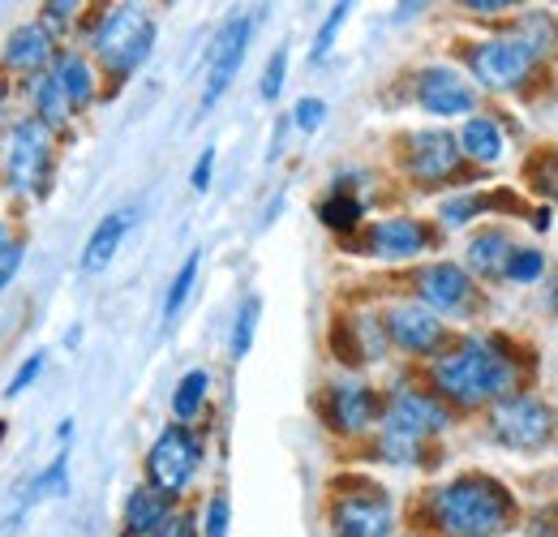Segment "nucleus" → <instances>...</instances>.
Listing matches in <instances>:
<instances>
[{
  "label": "nucleus",
  "instance_id": "obj_1",
  "mask_svg": "<svg viewBox=\"0 0 558 537\" xmlns=\"http://www.w3.org/2000/svg\"><path fill=\"white\" fill-rule=\"evenodd\" d=\"M429 379H434V396L438 401L477 408V404H494L502 396H511L520 370H515V357H511V348L502 339L473 336L464 344H456L451 353L434 357Z\"/></svg>",
  "mask_w": 558,
  "mask_h": 537
},
{
  "label": "nucleus",
  "instance_id": "obj_2",
  "mask_svg": "<svg viewBox=\"0 0 558 537\" xmlns=\"http://www.w3.org/2000/svg\"><path fill=\"white\" fill-rule=\"evenodd\" d=\"M429 516L447 537H502L515 525V499L486 473H464L429 494Z\"/></svg>",
  "mask_w": 558,
  "mask_h": 537
},
{
  "label": "nucleus",
  "instance_id": "obj_3",
  "mask_svg": "<svg viewBox=\"0 0 558 537\" xmlns=\"http://www.w3.org/2000/svg\"><path fill=\"white\" fill-rule=\"evenodd\" d=\"M155 35H159V26L142 4H112L108 13H99V22L90 31V57L99 61L108 77L125 82L150 57Z\"/></svg>",
  "mask_w": 558,
  "mask_h": 537
},
{
  "label": "nucleus",
  "instance_id": "obj_4",
  "mask_svg": "<svg viewBox=\"0 0 558 537\" xmlns=\"http://www.w3.org/2000/svg\"><path fill=\"white\" fill-rule=\"evenodd\" d=\"M52 172H57V134L44 121L22 117L9 130V146H4V181H9V190L17 199H48Z\"/></svg>",
  "mask_w": 558,
  "mask_h": 537
},
{
  "label": "nucleus",
  "instance_id": "obj_5",
  "mask_svg": "<svg viewBox=\"0 0 558 537\" xmlns=\"http://www.w3.org/2000/svg\"><path fill=\"white\" fill-rule=\"evenodd\" d=\"M198 469H203V434L181 421L163 426L146 452V486L168 499H181L190 490V481L198 477Z\"/></svg>",
  "mask_w": 558,
  "mask_h": 537
},
{
  "label": "nucleus",
  "instance_id": "obj_6",
  "mask_svg": "<svg viewBox=\"0 0 558 537\" xmlns=\"http://www.w3.org/2000/svg\"><path fill=\"white\" fill-rule=\"evenodd\" d=\"M489 434L507 452H542L555 434V408L537 396H502L489 408Z\"/></svg>",
  "mask_w": 558,
  "mask_h": 537
},
{
  "label": "nucleus",
  "instance_id": "obj_7",
  "mask_svg": "<svg viewBox=\"0 0 558 537\" xmlns=\"http://www.w3.org/2000/svg\"><path fill=\"white\" fill-rule=\"evenodd\" d=\"M447 426H451V408L438 401L434 392H421V387H396L387 396V404H383V417H378L383 434L417 443V448H425Z\"/></svg>",
  "mask_w": 558,
  "mask_h": 537
},
{
  "label": "nucleus",
  "instance_id": "obj_8",
  "mask_svg": "<svg viewBox=\"0 0 558 537\" xmlns=\"http://www.w3.org/2000/svg\"><path fill=\"white\" fill-rule=\"evenodd\" d=\"M533 69H537V57L520 35H494L469 48V73L477 77L482 91H498V95L520 91Z\"/></svg>",
  "mask_w": 558,
  "mask_h": 537
},
{
  "label": "nucleus",
  "instance_id": "obj_9",
  "mask_svg": "<svg viewBox=\"0 0 558 537\" xmlns=\"http://www.w3.org/2000/svg\"><path fill=\"white\" fill-rule=\"evenodd\" d=\"M425 250H434V228L417 215L374 219L356 241V254H369L383 263H409V259H421Z\"/></svg>",
  "mask_w": 558,
  "mask_h": 537
},
{
  "label": "nucleus",
  "instance_id": "obj_10",
  "mask_svg": "<svg viewBox=\"0 0 558 537\" xmlns=\"http://www.w3.org/2000/svg\"><path fill=\"white\" fill-rule=\"evenodd\" d=\"M331 537H396V503L378 486L344 490L331 503Z\"/></svg>",
  "mask_w": 558,
  "mask_h": 537
},
{
  "label": "nucleus",
  "instance_id": "obj_11",
  "mask_svg": "<svg viewBox=\"0 0 558 537\" xmlns=\"http://www.w3.org/2000/svg\"><path fill=\"white\" fill-rule=\"evenodd\" d=\"M464 155H460V142L447 134V130H417V134L404 138V172L434 190L442 181H451L460 172Z\"/></svg>",
  "mask_w": 558,
  "mask_h": 537
},
{
  "label": "nucleus",
  "instance_id": "obj_12",
  "mask_svg": "<svg viewBox=\"0 0 558 537\" xmlns=\"http://www.w3.org/2000/svg\"><path fill=\"white\" fill-rule=\"evenodd\" d=\"M378 323H383L387 344L400 348V353H409V357H429V353H438L442 339H447L442 319L429 314L421 301H396V306H387V314H383Z\"/></svg>",
  "mask_w": 558,
  "mask_h": 537
},
{
  "label": "nucleus",
  "instance_id": "obj_13",
  "mask_svg": "<svg viewBox=\"0 0 558 537\" xmlns=\"http://www.w3.org/2000/svg\"><path fill=\"white\" fill-rule=\"evenodd\" d=\"M250 35H254V17L250 13H236L223 22V31L215 35V48H210V69H207V86H203V112H210L223 91L232 86V77L245 65V52H250Z\"/></svg>",
  "mask_w": 558,
  "mask_h": 537
},
{
  "label": "nucleus",
  "instance_id": "obj_14",
  "mask_svg": "<svg viewBox=\"0 0 558 537\" xmlns=\"http://www.w3.org/2000/svg\"><path fill=\"white\" fill-rule=\"evenodd\" d=\"M417 108L451 121V117H469L477 112V86L451 65H429L417 73Z\"/></svg>",
  "mask_w": 558,
  "mask_h": 537
},
{
  "label": "nucleus",
  "instance_id": "obj_15",
  "mask_svg": "<svg viewBox=\"0 0 558 537\" xmlns=\"http://www.w3.org/2000/svg\"><path fill=\"white\" fill-rule=\"evenodd\" d=\"M323 417H327V426H331L336 434L356 439V434H365V430L378 426L383 401H378V392H374L369 383H361V379H340V383L327 387Z\"/></svg>",
  "mask_w": 558,
  "mask_h": 537
},
{
  "label": "nucleus",
  "instance_id": "obj_16",
  "mask_svg": "<svg viewBox=\"0 0 558 537\" xmlns=\"http://www.w3.org/2000/svg\"><path fill=\"white\" fill-rule=\"evenodd\" d=\"M417 301L429 310V314H464L473 306V275L460 267V263H429V267L417 271Z\"/></svg>",
  "mask_w": 558,
  "mask_h": 537
},
{
  "label": "nucleus",
  "instance_id": "obj_17",
  "mask_svg": "<svg viewBox=\"0 0 558 537\" xmlns=\"http://www.w3.org/2000/svg\"><path fill=\"white\" fill-rule=\"evenodd\" d=\"M0 61H4L9 73H31L35 77V73H44V69L57 61V35L44 22H26V26H17L9 35Z\"/></svg>",
  "mask_w": 558,
  "mask_h": 537
},
{
  "label": "nucleus",
  "instance_id": "obj_18",
  "mask_svg": "<svg viewBox=\"0 0 558 537\" xmlns=\"http://www.w3.org/2000/svg\"><path fill=\"white\" fill-rule=\"evenodd\" d=\"M130 228H134V211H130V206H121V211H108V215L95 224V232L86 237L77 267L86 271V275H99V271H108V267H112V259L121 254V246H125Z\"/></svg>",
  "mask_w": 558,
  "mask_h": 537
},
{
  "label": "nucleus",
  "instance_id": "obj_19",
  "mask_svg": "<svg viewBox=\"0 0 558 537\" xmlns=\"http://www.w3.org/2000/svg\"><path fill=\"white\" fill-rule=\"evenodd\" d=\"M52 73H57V82H61L73 112H86L99 99V73L86 61V52H57Z\"/></svg>",
  "mask_w": 558,
  "mask_h": 537
},
{
  "label": "nucleus",
  "instance_id": "obj_20",
  "mask_svg": "<svg viewBox=\"0 0 558 537\" xmlns=\"http://www.w3.org/2000/svg\"><path fill=\"white\" fill-rule=\"evenodd\" d=\"M336 348H344L349 361H383L387 357V336H383V323L374 314H352L344 319V327L336 332Z\"/></svg>",
  "mask_w": 558,
  "mask_h": 537
},
{
  "label": "nucleus",
  "instance_id": "obj_21",
  "mask_svg": "<svg viewBox=\"0 0 558 537\" xmlns=\"http://www.w3.org/2000/svg\"><path fill=\"white\" fill-rule=\"evenodd\" d=\"M172 516V499L150 490V486H138L130 490L125 499V516H121V534L125 537H150L163 521Z\"/></svg>",
  "mask_w": 558,
  "mask_h": 537
},
{
  "label": "nucleus",
  "instance_id": "obj_22",
  "mask_svg": "<svg viewBox=\"0 0 558 537\" xmlns=\"http://www.w3.org/2000/svg\"><path fill=\"white\" fill-rule=\"evenodd\" d=\"M26 95H31V117H35V121H44L52 134L65 130V121L73 117V108H70V99H65V91H61V82H57L52 69L35 73L31 86H26Z\"/></svg>",
  "mask_w": 558,
  "mask_h": 537
},
{
  "label": "nucleus",
  "instance_id": "obj_23",
  "mask_svg": "<svg viewBox=\"0 0 558 537\" xmlns=\"http://www.w3.org/2000/svg\"><path fill=\"white\" fill-rule=\"evenodd\" d=\"M511 254H515L511 232L498 228V224H489V228H482V232L469 241V271H477L482 279H502Z\"/></svg>",
  "mask_w": 558,
  "mask_h": 537
},
{
  "label": "nucleus",
  "instance_id": "obj_24",
  "mask_svg": "<svg viewBox=\"0 0 558 537\" xmlns=\"http://www.w3.org/2000/svg\"><path fill=\"white\" fill-rule=\"evenodd\" d=\"M456 142H460V155L473 159V164H498L502 159V146H507L502 126L494 117H469Z\"/></svg>",
  "mask_w": 558,
  "mask_h": 537
},
{
  "label": "nucleus",
  "instance_id": "obj_25",
  "mask_svg": "<svg viewBox=\"0 0 558 537\" xmlns=\"http://www.w3.org/2000/svg\"><path fill=\"white\" fill-rule=\"evenodd\" d=\"M318 219L331 228V232H340V237H349V232H356L361 228V219H365V202L356 199L352 190H331L327 199L318 202Z\"/></svg>",
  "mask_w": 558,
  "mask_h": 537
},
{
  "label": "nucleus",
  "instance_id": "obj_26",
  "mask_svg": "<svg viewBox=\"0 0 558 537\" xmlns=\"http://www.w3.org/2000/svg\"><path fill=\"white\" fill-rule=\"evenodd\" d=\"M207 396H210L207 370H185V374H181V383H177V392H172V417H177L181 426H190V421L203 413Z\"/></svg>",
  "mask_w": 558,
  "mask_h": 537
},
{
  "label": "nucleus",
  "instance_id": "obj_27",
  "mask_svg": "<svg viewBox=\"0 0 558 537\" xmlns=\"http://www.w3.org/2000/svg\"><path fill=\"white\" fill-rule=\"evenodd\" d=\"M61 494H70V452H57V456H52V465H44V469H39V477L26 486L22 508L44 503V499H61Z\"/></svg>",
  "mask_w": 558,
  "mask_h": 537
},
{
  "label": "nucleus",
  "instance_id": "obj_28",
  "mask_svg": "<svg viewBox=\"0 0 558 537\" xmlns=\"http://www.w3.org/2000/svg\"><path fill=\"white\" fill-rule=\"evenodd\" d=\"M258 319H263V297H258V293H245V301L236 306L232 339H228V353H232V361H241V357L254 348V336H258Z\"/></svg>",
  "mask_w": 558,
  "mask_h": 537
},
{
  "label": "nucleus",
  "instance_id": "obj_29",
  "mask_svg": "<svg viewBox=\"0 0 558 537\" xmlns=\"http://www.w3.org/2000/svg\"><path fill=\"white\" fill-rule=\"evenodd\" d=\"M198 267H203V254L194 250L181 271L172 275V284H168V297H163V323H172L181 310H185V301H190V293H194V284H198Z\"/></svg>",
  "mask_w": 558,
  "mask_h": 537
},
{
  "label": "nucleus",
  "instance_id": "obj_30",
  "mask_svg": "<svg viewBox=\"0 0 558 537\" xmlns=\"http://www.w3.org/2000/svg\"><path fill=\"white\" fill-rule=\"evenodd\" d=\"M494 202V194H456V199H447L442 206H438V219L447 224V228H464V224H473L477 215H486Z\"/></svg>",
  "mask_w": 558,
  "mask_h": 537
},
{
  "label": "nucleus",
  "instance_id": "obj_31",
  "mask_svg": "<svg viewBox=\"0 0 558 537\" xmlns=\"http://www.w3.org/2000/svg\"><path fill=\"white\" fill-rule=\"evenodd\" d=\"M542 271H546V254H542V250L515 246V254L507 259L502 279H511V284H537V275H542Z\"/></svg>",
  "mask_w": 558,
  "mask_h": 537
},
{
  "label": "nucleus",
  "instance_id": "obj_32",
  "mask_svg": "<svg viewBox=\"0 0 558 537\" xmlns=\"http://www.w3.org/2000/svg\"><path fill=\"white\" fill-rule=\"evenodd\" d=\"M529 186L550 202H558V151H542L529 159Z\"/></svg>",
  "mask_w": 558,
  "mask_h": 537
},
{
  "label": "nucleus",
  "instance_id": "obj_33",
  "mask_svg": "<svg viewBox=\"0 0 558 537\" xmlns=\"http://www.w3.org/2000/svg\"><path fill=\"white\" fill-rule=\"evenodd\" d=\"M292 126H296L301 134H318V130L327 126V104H323L318 95L296 99V108H292Z\"/></svg>",
  "mask_w": 558,
  "mask_h": 537
},
{
  "label": "nucleus",
  "instance_id": "obj_34",
  "mask_svg": "<svg viewBox=\"0 0 558 537\" xmlns=\"http://www.w3.org/2000/svg\"><path fill=\"white\" fill-rule=\"evenodd\" d=\"M349 9H352V4H331V13H327V22L318 26V39H314V52H310L314 61H323V57H327V52L336 48V35H340V26L349 22Z\"/></svg>",
  "mask_w": 558,
  "mask_h": 537
},
{
  "label": "nucleus",
  "instance_id": "obj_35",
  "mask_svg": "<svg viewBox=\"0 0 558 537\" xmlns=\"http://www.w3.org/2000/svg\"><path fill=\"white\" fill-rule=\"evenodd\" d=\"M228 525H232V503L228 494H210L207 503V516H203V537H228Z\"/></svg>",
  "mask_w": 558,
  "mask_h": 537
},
{
  "label": "nucleus",
  "instance_id": "obj_36",
  "mask_svg": "<svg viewBox=\"0 0 558 537\" xmlns=\"http://www.w3.org/2000/svg\"><path fill=\"white\" fill-rule=\"evenodd\" d=\"M44 366H48V357H44V353H31V357L13 370V379H9V387H4V396H9V401H17V396H22V392L44 374Z\"/></svg>",
  "mask_w": 558,
  "mask_h": 537
},
{
  "label": "nucleus",
  "instance_id": "obj_37",
  "mask_svg": "<svg viewBox=\"0 0 558 537\" xmlns=\"http://www.w3.org/2000/svg\"><path fill=\"white\" fill-rule=\"evenodd\" d=\"M283 77H288V48H276V57H271V61H267V69H263V86H258L267 104H276V99H279Z\"/></svg>",
  "mask_w": 558,
  "mask_h": 537
},
{
  "label": "nucleus",
  "instance_id": "obj_38",
  "mask_svg": "<svg viewBox=\"0 0 558 537\" xmlns=\"http://www.w3.org/2000/svg\"><path fill=\"white\" fill-rule=\"evenodd\" d=\"M22 259H26V246H22L17 237H9V241L0 246V297H4V288L17 279V271H22Z\"/></svg>",
  "mask_w": 558,
  "mask_h": 537
},
{
  "label": "nucleus",
  "instance_id": "obj_39",
  "mask_svg": "<svg viewBox=\"0 0 558 537\" xmlns=\"http://www.w3.org/2000/svg\"><path fill=\"white\" fill-rule=\"evenodd\" d=\"M77 9H82V4H73V0H48V4H44V13H39V22L61 39V31L77 17Z\"/></svg>",
  "mask_w": 558,
  "mask_h": 537
},
{
  "label": "nucleus",
  "instance_id": "obj_40",
  "mask_svg": "<svg viewBox=\"0 0 558 537\" xmlns=\"http://www.w3.org/2000/svg\"><path fill=\"white\" fill-rule=\"evenodd\" d=\"M150 537H198V525H194V516H185V512H172L159 529Z\"/></svg>",
  "mask_w": 558,
  "mask_h": 537
},
{
  "label": "nucleus",
  "instance_id": "obj_41",
  "mask_svg": "<svg viewBox=\"0 0 558 537\" xmlns=\"http://www.w3.org/2000/svg\"><path fill=\"white\" fill-rule=\"evenodd\" d=\"M210 177H215V146H207V151L198 155V164H194V172H190V186H194L198 194H207Z\"/></svg>",
  "mask_w": 558,
  "mask_h": 537
},
{
  "label": "nucleus",
  "instance_id": "obj_42",
  "mask_svg": "<svg viewBox=\"0 0 558 537\" xmlns=\"http://www.w3.org/2000/svg\"><path fill=\"white\" fill-rule=\"evenodd\" d=\"M464 9H469V13H482V17H489V13H502V9H511V4H507V0H469Z\"/></svg>",
  "mask_w": 558,
  "mask_h": 537
},
{
  "label": "nucleus",
  "instance_id": "obj_43",
  "mask_svg": "<svg viewBox=\"0 0 558 537\" xmlns=\"http://www.w3.org/2000/svg\"><path fill=\"white\" fill-rule=\"evenodd\" d=\"M533 228H550V211H546V206L533 211Z\"/></svg>",
  "mask_w": 558,
  "mask_h": 537
},
{
  "label": "nucleus",
  "instance_id": "obj_44",
  "mask_svg": "<svg viewBox=\"0 0 558 537\" xmlns=\"http://www.w3.org/2000/svg\"><path fill=\"white\" fill-rule=\"evenodd\" d=\"M57 434H61V439H73V417H65V421L57 426Z\"/></svg>",
  "mask_w": 558,
  "mask_h": 537
},
{
  "label": "nucleus",
  "instance_id": "obj_45",
  "mask_svg": "<svg viewBox=\"0 0 558 537\" xmlns=\"http://www.w3.org/2000/svg\"><path fill=\"white\" fill-rule=\"evenodd\" d=\"M550 310H555V314H558V279H555V284H550Z\"/></svg>",
  "mask_w": 558,
  "mask_h": 537
},
{
  "label": "nucleus",
  "instance_id": "obj_46",
  "mask_svg": "<svg viewBox=\"0 0 558 537\" xmlns=\"http://www.w3.org/2000/svg\"><path fill=\"white\" fill-rule=\"evenodd\" d=\"M9 237H13V232H9V224H0V246H4Z\"/></svg>",
  "mask_w": 558,
  "mask_h": 537
},
{
  "label": "nucleus",
  "instance_id": "obj_47",
  "mask_svg": "<svg viewBox=\"0 0 558 537\" xmlns=\"http://www.w3.org/2000/svg\"><path fill=\"white\" fill-rule=\"evenodd\" d=\"M4 434H9V426H4V421H0V443H4Z\"/></svg>",
  "mask_w": 558,
  "mask_h": 537
},
{
  "label": "nucleus",
  "instance_id": "obj_48",
  "mask_svg": "<svg viewBox=\"0 0 558 537\" xmlns=\"http://www.w3.org/2000/svg\"><path fill=\"white\" fill-rule=\"evenodd\" d=\"M0 108H4V77H0Z\"/></svg>",
  "mask_w": 558,
  "mask_h": 537
},
{
  "label": "nucleus",
  "instance_id": "obj_49",
  "mask_svg": "<svg viewBox=\"0 0 558 537\" xmlns=\"http://www.w3.org/2000/svg\"><path fill=\"white\" fill-rule=\"evenodd\" d=\"M404 537H421V534H404Z\"/></svg>",
  "mask_w": 558,
  "mask_h": 537
}]
</instances>
